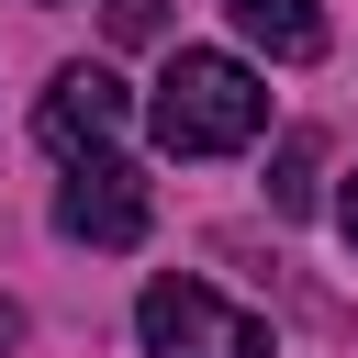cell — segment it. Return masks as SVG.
<instances>
[{
  "mask_svg": "<svg viewBox=\"0 0 358 358\" xmlns=\"http://www.w3.org/2000/svg\"><path fill=\"white\" fill-rule=\"evenodd\" d=\"M56 235H78V246H145V179H134L112 145L67 157V190H56Z\"/></svg>",
  "mask_w": 358,
  "mask_h": 358,
  "instance_id": "3957f363",
  "label": "cell"
},
{
  "mask_svg": "<svg viewBox=\"0 0 358 358\" xmlns=\"http://www.w3.org/2000/svg\"><path fill=\"white\" fill-rule=\"evenodd\" d=\"M157 22H168V0H112V34H123V45H145Z\"/></svg>",
  "mask_w": 358,
  "mask_h": 358,
  "instance_id": "52a82bcc",
  "label": "cell"
},
{
  "mask_svg": "<svg viewBox=\"0 0 358 358\" xmlns=\"http://www.w3.org/2000/svg\"><path fill=\"white\" fill-rule=\"evenodd\" d=\"M336 224H347V246H358V179H347V201H336Z\"/></svg>",
  "mask_w": 358,
  "mask_h": 358,
  "instance_id": "ba28073f",
  "label": "cell"
},
{
  "mask_svg": "<svg viewBox=\"0 0 358 358\" xmlns=\"http://www.w3.org/2000/svg\"><path fill=\"white\" fill-rule=\"evenodd\" d=\"M145 123H157V145H168V157H235V145H257V134H268V78H257L246 56L179 45V56H168V78H157V101H145Z\"/></svg>",
  "mask_w": 358,
  "mask_h": 358,
  "instance_id": "6da1fadb",
  "label": "cell"
},
{
  "mask_svg": "<svg viewBox=\"0 0 358 358\" xmlns=\"http://www.w3.org/2000/svg\"><path fill=\"white\" fill-rule=\"evenodd\" d=\"M134 336H145V358H268V324L235 313V302L201 291V280H145Z\"/></svg>",
  "mask_w": 358,
  "mask_h": 358,
  "instance_id": "7a4b0ae2",
  "label": "cell"
},
{
  "mask_svg": "<svg viewBox=\"0 0 358 358\" xmlns=\"http://www.w3.org/2000/svg\"><path fill=\"white\" fill-rule=\"evenodd\" d=\"M224 11H235V34H246V45H268L280 67H313V56H324L313 0H224Z\"/></svg>",
  "mask_w": 358,
  "mask_h": 358,
  "instance_id": "5b68a950",
  "label": "cell"
},
{
  "mask_svg": "<svg viewBox=\"0 0 358 358\" xmlns=\"http://www.w3.org/2000/svg\"><path fill=\"white\" fill-rule=\"evenodd\" d=\"M268 201H280V213H313V134H291V145H280V168H268Z\"/></svg>",
  "mask_w": 358,
  "mask_h": 358,
  "instance_id": "8992f818",
  "label": "cell"
},
{
  "mask_svg": "<svg viewBox=\"0 0 358 358\" xmlns=\"http://www.w3.org/2000/svg\"><path fill=\"white\" fill-rule=\"evenodd\" d=\"M123 112H134V90H123L112 67H56V90H45L34 134H45L56 157H90V145H112V134H123Z\"/></svg>",
  "mask_w": 358,
  "mask_h": 358,
  "instance_id": "277c9868",
  "label": "cell"
}]
</instances>
